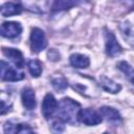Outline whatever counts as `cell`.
Masks as SVG:
<instances>
[{"mask_svg":"<svg viewBox=\"0 0 134 134\" xmlns=\"http://www.w3.org/2000/svg\"><path fill=\"white\" fill-rule=\"evenodd\" d=\"M80 110L81 106L77 102L70 97H65L59 102L54 118L61 120L64 124L76 125L79 121Z\"/></svg>","mask_w":134,"mask_h":134,"instance_id":"6da1fadb","label":"cell"},{"mask_svg":"<svg viewBox=\"0 0 134 134\" xmlns=\"http://www.w3.org/2000/svg\"><path fill=\"white\" fill-rule=\"evenodd\" d=\"M24 79V72L17 66H10L5 61H1V80L6 82H17Z\"/></svg>","mask_w":134,"mask_h":134,"instance_id":"7a4b0ae2","label":"cell"},{"mask_svg":"<svg viewBox=\"0 0 134 134\" xmlns=\"http://www.w3.org/2000/svg\"><path fill=\"white\" fill-rule=\"evenodd\" d=\"M104 37H105V46H106V53L111 57H117L121 53L122 48L120 46V44L118 43L116 37L114 36V34L109 30L108 28H104Z\"/></svg>","mask_w":134,"mask_h":134,"instance_id":"3957f363","label":"cell"},{"mask_svg":"<svg viewBox=\"0 0 134 134\" xmlns=\"http://www.w3.org/2000/svg\"><path fill=\"white\" fill-rule=\"evenodd\" d=\"M47 46V40L45 34L42 29L38 27H34L30 32V47L32 52H40Z\"/></svg>","mask_w":134,"mask_h":134,"instance_id":"277c9868","label":"cell"},{"mask_svg":"<svg viewBox=\"0 0 134 134\" xmlns=\"http://www.w3.org/2000/svg\"><path fill=\"white\" fill-rule=\"evenodd\" d=\"M103 120L99 112H96L93 109H81L79 113V121L86 126H95L100 124Z\"/></svg>","mask_w":134,"mask_h":134,"instance_id":"5b68a950","label":"cell"},{"mask_svg":"<svg viewBox=\"0 0 134 134\" xmlns=\"http://www.w3.org/2000/svg\"><path fill=\"white\" fill-rule=\"evenodd\" d=\"M58 105L59 103L57 102V99L54 98V96L50 93H47L42 102V114L43 116L48 120L50 118L53 117V115L55 114L57 112V109H58Z\"/></svg>","mask_w":134,"mask_h":134,"instance_id":"8992f818","label":"cell"},{"mask_svg":"<svg viewBox=\"0 0 134 134\" xmlns=\"http://www.w3.org/2000/svg\"><path fill=\"white\" fill-rule=\"evenodd\" d=\"M22 32V25L19 22L7 21L1 25V36L7 39H14Z\"/></svg>","mask_w":134,"mask_h":134,"instance_id":"52a82bcc","label":"cell"},{"mask_svg":"<svg viewBox=\"0 0 134 134\" xmlns=\"http://www.w3.org/2000/svg\"><path fill=\"white\" fill-rule=\"evenodd\" d=\"M99 114L102 115V118H104L105 120H107L108 122L114 125V126H118L122 122V117L119 114V112L109 106H103L99 108Z\"/></svg>","mask_w":134,"mask_h":134,"instance_id":"ba28073f","label":"cell"},{"mask_svg":"<svg viewBox=\"0 0 134 134\" xmlns=\"http://www.w3.org/2000/svg\"><path fill=\"white\" fill-rule=\"evenodd\" d=\"M19 2L24 8L36 14L44 13L48 5V0H19Z\"/></svg>","mask_w":134,"mask_h":134,"instance_id":"9c48e42d","label":"cell"},{"mask_svg":"<svg viewBox=\"0 0 134 134\" xmlns=\"http://www.w3.org/2000/svg\"><path fill=\"white\" fill-rule=\"evenodd\" d=\"M2 52H3V54H4L6 58H8V60H9L15 66H17V67L20 68V69L23 68V66H24V58H23L22 52H21L19 49L3 47V48H2Z\"/></svg>","mask_w":134,"mask_h":134,"instance_id":"30bf717a","label":"cell"},{"mask_svg":"<svg viewBox=\"0 0 134 134\" xmlns=\"http://www.w3.org/2000/svg\"><path fill=\"white\" fill-rule=\"evenodd\" d=\"M21 99H22L23 106L27 110H32V109L36 108V105H37L36 94H35V91L31 88L26 87V88H24L22 90V92H21Z\"/></svg>","mask_w":134,"mask_h":134,"instance_id":"8fae6325","label":"cell"},{"mask_svg":"<svg viewBox=\"0 0 134 134\" xmlns=\"http://www.w3.org/2000/svg\"><path fill=\"white\" fill-rule=\"evenodd\" d=\"M4 133H34V129H31L26 124H14L12 121H6L3 126Z\"/></svg>","mask_w":134,"mask_h":134,"instance_id":"7c38bea8","label":"cell"},{"mask_svg":"<svg viewBox=\"0 0 134 134\" xmlns=\"http://www.w3.org/2000/svg\"><path fill=\"white\" fill-rule=\"evenodd\" d=\"M99 85H100V87L105 91L110 92L112 94L118 93L121 90V86L119 84H117L116 82H114L113 80H111L110 77H108L106 75H100V77H99Z\"/></svg>","mask_w":134,"mask_h":134,"instance_id":"4fadbf2b","label":"cell"},{"mask_svg":"<svg viewBox=\"0 0 134 134\" xmlns=\"http://www.w3.org/2000/svg\"><path fill=\"white\" fill-rule=\"evenodd\" d=\"M70 65L77 69H85L90 65V60L87 55L81 53H73L69 58Z\"/></svg>","mask_w":134,"mask_h":134,"instance_id":"5bb4252c","label":"cell"},{"mask_svg":"<svg viewBox=\"0 0 134 134\" xmlns=\"http://www.w3.org/2000/svg\"><path fill=\"white\" fill-rule=\"evenodd\" d=\"M22 12V5L15 2H5L1 6V15L3 17H9L19 15Z\"/></svg>","mask_w":134,"mask_h":134,"instance_id":"9a60e30c","label":"cell"},{"mask_svg":"<svg viewBox=\"0 0 134 134\" xmlns=\"http://www.w3.org/2000/svg\"><path fill=\"white\" fill-rule=\"evenodd\" d=\"M80 0H53L51 10L53 13H59L63 10L70 9L71 7L77 5Z\"/></svg>","mask_w":134,"mask_h":134,"instance_id":"2e32d148","label":"cell"},{"mask_svg":"<svg viewBox=\"0 0 134 134\" xmlns=\"http://www.w3.org/2000/svg\"><path fill=\"white\" fill-rule=\"evenodd\" d=\"M118 69L125 74V76L127 77V80L134 86V68L126 61H120L117 64Z\"/></svg>","mask_w":134,"mask_h":134,"instance_id":"e0dca14e","label":"cell"},{"mask_svg":"<svg viewBox=\"0 0 134 134\" xmlns=\"http://www.w3.org/2000/svg\"><path fill=\"white\" fill-rule=\"evenodd\" d=\"M27 67H28V71L32 77H39L43 71V67H42L41 62L39 60H36V59L29 60L27 63Z\"/></svg>","mask_w":134,"mask_h":134,"instance_id":"ac0fdd59","label":"cell"},{"mask_svg":"<svg viewBox=\"0 0 134 134\" xmlns=\"http://www.w3.org/2000/svg\"><path fill=\"white\" fill-rule=\"evenodd\" d=\"M119 29L121 31V35H122L124 39L129 41L130 43H132V40L134 39V32H133V28H132L131 24H129L128 21H124V22L120 23Z\"/></svg>","mask_w":134,"mask_h":134,"instance_id":"d6986e66","label":"cell"},{"mask_svg":"<svg viewBox=\"0 0 134 134\" xmlns=\"http://www.w3.org/2000/svg\"><path fill=\"white\" fill-rule=\"evenodd\" d=\"M51 85L52 87L59 91V92H63L67 87H68V81L66 77L62 76V75H59V76H54L52 77L51 80Z\"/></svg>","mask_w":134,"mask_h":134,"instance_id":"ffe728a7","label":"cell"},{"mask_svg":"<svg viewBox=\"0 0 134 134\" xmlns=\"http://www.w3.org/2000/svg\"><path fill=\"white\" fill-rule=\"evenodd\" d=\"M64 129H65L64 122H62L61 120H59L57 118L52 119V122H51V130H52V132L60 133V132H63Z\"/></svg>","mask_w":134,"mask_h":134,"instance_id":"44dd1931","label":"cell"},{"mask_svg":"<svg viewBox=\"0 0 134 134\" xmlns=\"http://www.w3.org/2000/svg\"><path fill=\"white\" fill-rule=\"evenodd\" d=\"M48 58L51 61H58L60 60V53L54 49H50V51L48 52Z\"/></svg>","mask_w":134,"mask_h":134,"instance_id":"7402d4cb","label":"cell"},{"mask_svg":"<svg viewBox=\"0 0 134 134\" xmlns=\"http://www.w3.org/2000/svg\"><path fill=\"white\" fill-rule=\"evenodd\" d=\"M132 9H134V5H133V6H132Z\"/></svg>","mask_w":134,"mask_h":134,"instance_id":"603a6c76","label":"cell"}]
</instances>
